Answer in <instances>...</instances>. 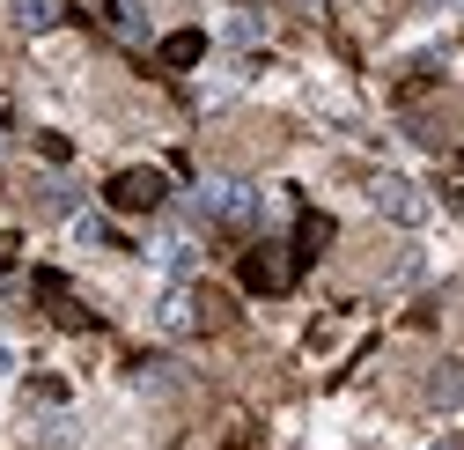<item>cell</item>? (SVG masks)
Instances as JSON below:
<instances>
[{
  "label": "cell",
  "instance_id": "obj_1",
  "mask_svg": "<svg viewBox=\"0 0 464 450\" xmlns=\"http://www.w3.org/2000/svg\"><path fill=\"white\" fill-rule=\"evenodd\" d=\"M185 207H192V214H207V221H221L228 237L258 230V185H251V178H207Z\"/></svg>",
  "mask_w": 464,
  "mask_h": 450
},
{
  "label": "cell",
  "instance_id": "obj_2",
  "mask_svg": "<svg viewBox=\"0 0 464 450\" xmlns=\"http://www.w3.org/2000/svg\"><path fill=\"white\" fill-rule=\"evenodd\" d=\"M413 141H428V148H450V141H464V96L420 103V111H413Z\"/></svg>",
  "mask_w": 464,
  "mask_h": 450
},
{
  "label": "cell",
  "instance_id": "obj_3",
  "mask_svg": "<svg viewBox=\"0 0 464 450\" xmlns=\"http://www.w3.org/2000/svg\"><path fill=\"white\" fill-rule=\"evenodd\" d=\"M162 171H119V178H111V207H119V214H148V207H162Z\"/></svg>",
  "mask_w": 464,
  "mask_h": 450
},
{
  "label": "cell",
  "instance_id": "obj_4",
  "mask_svg": "<svg viewBox=\"0 0 464 450\" xmlns=\"http://www.w3.org/2000/svg\"><path fill=\"white\" fill-rule=\"evenodd\" d=\"M287 280H295V259H280V251H266V244L244 251V289H251V296H280Z\"/></svg>",
  "mask_w": 464,
  "mask_h": 450
},
{
  "label": "cell",
  "instance_id": "obj_5",
  "mask_svg": "<svg viewBox=\"0 0 464 450\" xmlns=\"http://www.w3.org/2000/svg\"><path fill=\"white\" fill-rule=\"evenodd\" d=\"M369 200H376V214H391V221H420V214H428V200L405 185V178H369Z\"/></svg>",
  "mask_w": 464,
  "mask_h": 450
},
{
  "label": "cell",
  "instance_id": "obj_6",
  "mask_svg": "<svg viewBox=\"0 0 464 450\" xmlns=\"http://www.w3.org/2000/svg\"><path fill=\"white\" fill-rule=\"evenodd\" d=\"M199 60H207V30H169V37H162V67L185 74V67H199Z\"/></svg>",
  "mask_w": 464,
  "mask_h": 450
},
{
  "label": "cell",
  "instance_id": "obj_7",
  "mask_svg": "<svg viewBox=\"0 0 464 450\" xmlns=\"http://www.w3.org/2000/svg\"><path fill=\"white\" fill-rule=\"evenodd\" d=\"M324 244H332V221H324V214H303V230H295V273H303Z\"/></svg>",
  "mask_w": 464,
  "mask_h": 450
},
{
  "label": "cell",
  "instance_id": "obj_8",
  "mask_svg": "<svg viewBox=\"0 0 464 450\" xmlns=\"http://www.w3.org/2000/svg\"><path fill=\"white\" fill-rule=\"evenodd\" d=\"M155 259H162V273H178V280H185V273L199 266V244H192V237H162Z\"/></svg>",
  "mask_w": 464,
  "mask_h": 450
},
{
  "label": "cell",
  "instance_id": "obj_9",
  "mask_svg": "<svg viewBox=\"0 0 464 450\" xmlns=\"http://www.w3.org/2000/svg\"><path fill=\"white\" fill-rule=\"evenodd\" d=\"M8 15H15V30H52V23H60L67 8H60V0H15Z\"/></svg>",
  "mask_w": 464,
  "mask_h": 450
},
{
  "label": "cell",
  "instance_id": "obj_10",
  "mask_svg": "<svg viewBox=\"0 0 464 450\" xmlns=\"http://www.w3.org/2000/svg\"><path fill=\"white\" fill-rule=\"evenodd\" d=\"M74 200H82L74 185H37V192H30V207H37V214H74Z\"/></svg>",
  "mask_w": 464,
  "mask_h": 450
},
{
  "label": "cell",
  "instance_id": "obj_11",
  "mask_svg": "<svg viewBox=\"0 0 464 450\" xmlns=\"http://www.w3.org/2000/svg\"><path fill=\"white\" fill-rule=\"evenodd\" d=\"M428 399H435V406H457V399H464V377H457V369H435V377H428Z\"/></svg>",
  "mask_w": 464,
  "mask_h": 450
},
{
  "label": "cell",
  "instance_id": "obj_12",
  "mask_svg": "<svg viewBox=\"0 0 464 450\" xmlns=\"http://www.w3.org/2000/svg\"><path fill=\"white\" fill-rule=\"evenodd\" d=\"M192 303H199V325H228V318H237V310H228L214 289H192Z\"/></svg>",
  "mask_w": 464,
  "mask_h": 450
},
{
  "label": "cell",
  "instance_id": "obj_13",
  "mask_svg": "<svg viewBox=\"0 0 464 450\" xmlns=\"http://www.w3.org/2000/svg\"><path fill=\"white\" fill-rule=\"evenodd\" d=\"M111 23H119L126 37H140V0H111Z\"/></svg>",
  "mask_w": 464,
  "mask_h": 450
},
{
  "label": "cell",
  "instance_id": "obj_14",
  "mask_svg": "<svg viewBox=\"0 0 464 450\" xmlns=\"http://www.w3.org/2000/svg\"><path fill=\"white\" fill-rule=\"evenodd\" d=\"M15 251H23L15 237H0V273H8V266H15Z\"/></svg>",
  "mask_w": 464,
  "mask_h": 450
},
{
  "label": "cell",
  "instance_id": "obj_15",
  "mask_svg": "<svg viewBox=\"0 0 464 450\" xmlns=\"http://www.w3.org/2000/svg\"><path fill=\"white\" fill-rule=\"evenodd\" d=\"M0 162H8V133H0Z\"/></svg>",
  "mask_w": 464,
  "mask_h": 450
},
{
  "label": "cell",
  "instance_id": "obj_16",
  "mask_svg": "<svg viewBox=\"0 0 464 450\" xmlns=\"http://www.w3.org/2000/svg\"><path fill=\"white\" fill-rule=\"evenodd\" d=\"M435 8H457V0H435Z\"/></svg>",
  "mask_w": 464,
  "mask_h": 450
},
{
  "label": "cell",
  "instance_id": "obj_17",
  "mask_svg": "<svg viewBox=\"0 0 464 450\" xmlns=\"http://www.w3.org/2000/svg\"><path fill=\"white\" fill-rule=\"evenodd\" d=\"M442 450H450V443H442Z\"/></svg>",
  "mask_w": 464,
  "mask_h": 450
}]
</instances>
